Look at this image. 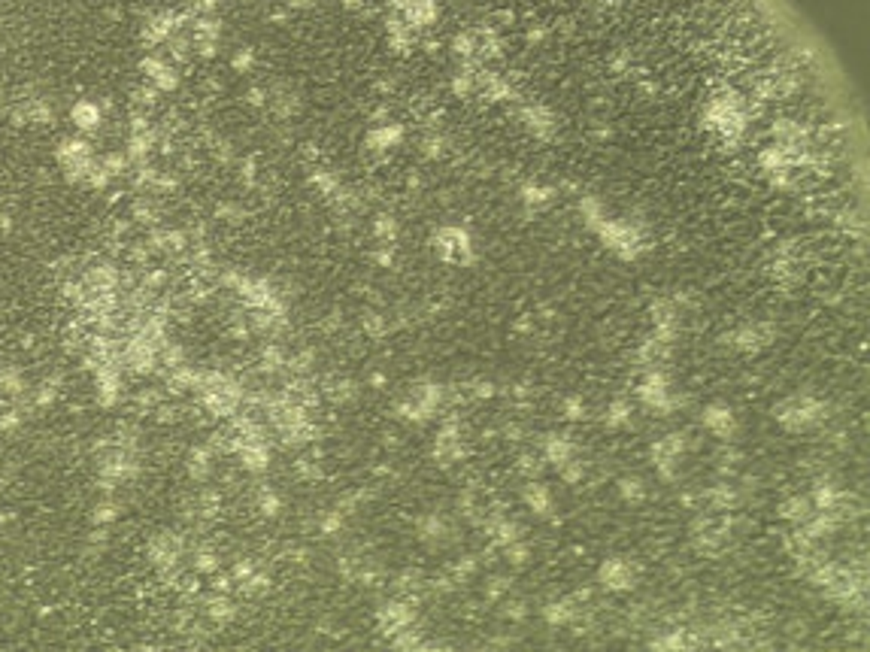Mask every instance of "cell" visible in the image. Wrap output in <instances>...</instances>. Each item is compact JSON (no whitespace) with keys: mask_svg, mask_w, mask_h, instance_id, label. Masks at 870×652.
I'll return each instance as SVG.
<instances>
[{"mask_svg":"<svg viewBox=\"0 0 870 652\" xmlns=\"http://www.w3.org/2000/svg\"><path fill=\"white\" fill-rule=\"evenodd\" d=\"M822 410H825V406L819 401H813V397H791V401H785L782 406H776L773 413L789 431H800V428L816 425V422L822 419Z\"/></svg>","mask_w":870,"mask_h":652,"instance_id":"obj_1","label":"cell"},{"mask_svg":"<svg viewBox=\"0 0 870 652\" xmlns=\"http://www.w3.org/2000/svg\"><path fill=\"white\" fill-rule=\"evenodd\" d=\"M434 246H437L443 261H470V237L461 231V228H443V231L434 237Z\"/></svg>","mask_w":870,"mask_h":652,"instance_id":"obj_2","label":"cell"},{"mask_svg":"<svg viewBox=\"0 0 870 652\" xmlns=\"http://www.w3.org/2000/svg\"><path fill=\"white\" fill-rule=\"evenodd\" d=\"M598 577L609 592H625V589L634 586V567L625 562V558H607V562L600 564Z\"/></svg>","mask_w":870,"mask_h":652,"instance_id":"obj_3","label":"cell"},{"mask_svg":"<svg viewBox=\"0 0 870 652\" xmlns=\"http://www.w3.org/2000/svg\"><path fill=\"white\" fill-rule=\"evenodd\" d=\"M416 619V610H413V601L409 604H401V601H392V604H383L379 610V625H383L385 634H398L403 628H409Z\"/></svg>","mask_w":870,"mask_h":652,"instance_id":"obj_4","label":"cell"},{"mask_svg":"<svg viewBox=\"0 0 870 652\" xmlns=\"http://www.w3.org/2000/svg\"><path fill=\"white\" fill-rule=\"evenodd\" d=\"M640 397L646 401V406H652V410H658V413H667L670 406H674L670 391H667V379H664L661 373H646L643 386H640Z\"/></svg>","mask_w":870,"mask_h":652,"instance_id":"obj_5","label":"cell"},{"mask_svg":"<svg viewBox=\"0 0 870 652\" xmlns=\"http://www.w3.org/2000/svg\"><path fill=\"white\" fill-rule=\"evenodd\" d=\"M704 428H707V431H713L716 437H722V440H728V437L734 434V428H737L734 413H731L728 406H719V404L707 406V410H704Z\"/></svg>","mask_w":870,"mask_h":652,"instance_id":"obj_6","label":"cell"},{"mask_svg":"<svg viewBox=\"0 0 870 652\" xmlns=\"http://www.w3.org/2000/svg\"><path fill=\"white\" fill-rule=\"evenodd\" d=\"M522 497H525V504L537 513V516H546L549 510H552V495H549V488L543 486V482H528L525 486V492H522Z\"/></svg>","mask_w":870,"mask_h":652,"instance_id":"obj_7","label":"cell"},{"mask_svg":"<svg viewBox=\"0 0 870 652\" xmlns=\"http://www.w3.org/2000/svg\"><path fill=\"white\" fill-rule=\"evenodd\" d=\"M543 449H546V458H549V462H552L555 467L567 464L570 458H574V443H570L567 437H558V434H549Z\"/></svg>","mask_w":870,"mask_h":652,"instance_id":"obj_8","label":"cell"},{"mask_svg":"<svg viewBox=\"0 0 870 652\" xmlns=\"http://www.w3.org/2000/svg\"><path fill=\"white\" fill-rule=\"evenodd\" d=\"M418 537H422L425 543H443V537H446V525H443V519L440 516H425L422 522H418Z\"/></svg>","mask_w":870,"mask_h":652,"instance_id":"obj_9","label":"cell"},{"mask_svg":"<svg viewBox=\"0 0 870 652\" xmlns=\"http://www.w3.org/2000/svg\"><path fill=\"white\" fill-rule=\"evenodd\" d=\"M401 137H403V128H401V125H388V128L373 130V134H370V146H373V149H392V146L401 143Z\"/></svg>","mask_w":870,"mask_h":652,"instance_id":"obj_10","label":"cell"},{"mask_svg":"<svg viewBox=\"0 0 870 652\" xmlns=\"http://www.w3.org/2000/svg\"><path fill=\"white\" fill-rule=\"evenodd\" d=\"M543 616H546L549 625H564V622H570V619L576 616V607L570 601H555V604H549V607L543 610Z\"/></svg>","mask_w":870,"mask_h":652,"instance_id":"obj_11","label":"cell"},{"mask_svg":"<svg viewBox=\"0 0 870 652\" xmlns=\"http://www.w3.org/2000/svg\"><path fill=\"white\" fill-rule=\"evenodd\" d=\"M782 516L791 519V522H804L813 516V504L810 497H791V501L782 504Z\"/></svg>","mask_w":870,"mask_h":652,"instance_id":"obj_12","label":"cell"},{"mask_svg":"<svg viewBox=\"0 0 870 652\" xmlns=\"http://www.w3.org/2000/svg\"><path fill=\"white\" fill-rule=\"evenodd\" d=\"M731 343H734L737 349H743V352H752V349H761L767 340L761 337V331H755V328H743V331H737L734 337H731Z\"/></svg>","mask_w":870,"mask_h":652,"instance_id":"obj_13","label":"cell"},{"mask_svg":"<svg viewBox=\"0 0 870 652\" xmlns=\"http://www.w3.org/2000/svg\"><path fill=\"white\" fill-rule=\"evenodd\" d=\"M619 492H622L625 501H643L646 486H643V480H637V477H625V480H619Z\"/></svg>","mask_w":870,"mask_h":652,"instance_id":"obj_14","label":"cell"},{"mask_svg":"<svg viewBox=\"0 0 870 652\" xmlns=\"http://www.w3.org/2000/svg\"><path fill=\"white\" fill-rule=\"evenodd\" d=\"M522 119L528 121V128H531V130H537V134H543V137L549 134V130H552V119H549L543 110H525V112H522Z\"/></svg>","mask_w":870,"mask_h":652,"instance_id":"obj_15","label":"cell"},{"mask_svg":"<svg viewBox=\"0 0 870 652\" xmlns=\"http://www.w3.org/2000/svg\"><path fill=\"white\" fill-rule=\"evenodd\" d=\"M628 422H631V406L625 401H616L613 406H609V413H607V425L619 428V425H628Z\"/></svg>","mask_w":870,"mask_h":652,"instance_id":"obj_16","label":"cell"},{"mask_svg":"<svg viewBox=\"0 0 870 652\" xmlns=\"http://www.w3.org/2000/svg\"><path fill=\"white\" fill-rule=\"evenodd\" d=\"M507 562H513V564H525L528 562V546H525L522 540H513V543H507Z\"/></svg>","mask_w":870,"mask_h":652,"instance_id":"obj_17","label":"cell"},{"mask_svg":"<svg viewBox=\"0 0 870 652\" xmlns=\"http://www.w3.org/2000/svg\"><path fill=\"white\" fill-rule=\"evenodd\" d=\"M518 471H522L528 480H534L540 471H543V464H540V458H534V455H522L518 458Z\"/></svg>","mask_w":870,"mask_h":652,"instance_id":"obj_18","label":"cell"},{"mask_svg":"<svg viewBox=\"0 0 870 652\" xmlns=\"http://www.w3.org/2000/svg\"><path fill=\"white\" fill-rule=\"evenodd\" d=\"M522 197H525L528 204L537 206V204L552 201V191H549V188H537V186H528V188H525V195H522Z\"/></svg>","mask_w":870,"mask_h":652,"instance_id":"obj_19","label":"cell"},{"mask_svg":"<svg viewBox=\"0 0 870 652\" xmlns=\"http://www.w3.org/2000/svg\"><path fill=\"white\" fill-rule=\"evenodd\" d=\"M564 416H567V419H574V422H576V419H583V416H585V404H583V397H567V401H564Z\"/></svg>","mask_w":870,"mask_h":652,"instance_id":"obj_20","label":"cell"},{"mask_svg":"<svg viewBox=\"0 0 870 652\" xmlns=\"http://www.w3.org/2000/svg\"><path fill=\"white\" fill-rule=\"evenodd\" d=\"M558 471H561V477L567 480V482H579V480H583V462H574V458H570L567 464H561Z\"/></svg>","mask_w":870,"mask_h":652,"instance_id":"obj_21","label":"cell"},{"mask_svg":"<svg viewBox=\"0 0 870 652\" xmlns=\"http://www.w3.org/2000/svg\"><path fill=\"white\" fill-rule=\"evenodd\" d=\"M507 589H509V582H507V580H503V577H494V580H488V586H485V595H488V597H492V601H494V597H500L503 592H507Z\"/></svg>","mask_w":870,"mask_h":652,"instance_id":"obj_22","label":"cell"},{"mask_svg":"<svg viewBox=\"0 0 870 652\" xmlns=\"http://www.w3.org/2000/svg\"><path fill=\"white\" fill-rule=\"evenodd\" d=\"M394 231H398V225H394V219H388V216H379V221H376V234L383 237V240H385V237H388V240H392V237H394Z\"/></svg>","mask_w":870,"mask_h":652,"instance_id":"obj_23","label":"cell"},{"mask_svg":"<svg viewBox=\"0 0 870 652\" xmlns=\"http://www.w3.org/2000/svg\"><path fill=\"white\" fill-rule=\"evenodd\" d=\"M452 571H455V577H458V580L470 577V573L476 571V558H461V562H458V564L452 567Z\"/></svg>","mask_w":870,"mask_h":652,"instance_id":"obj_24","label":"cell"},{"mask_svg":"<svg viewBox=\"0 0 870 652\" xmlns=\"http://www.w3.org/2000/svg\"><path fill=\"white\" fill-rule=\"evenodd\" d=\"M525 613H528V610H525L522 601H516V604H509V607H507V616H509V619H525Z\"/></svg>","mask_w":870,"mask_h":652,"instance_id":"obj_25","label":"cell"},{"mask_svg":"<svg viewBox=\"0 0 870 652\" xmlns=\"http://www.w3.org/2000/svg\"><path fill=\"white\" fill-rule=\"evenodd\" d=\"M425 152H428V155H440V140H434V137L425 140Z\"/></svg>","mask_w":870,"mask_h":652,"instance_id":"obj_26","label":"cell"},{"mask_svg":"<svg viewBox=\"0 0 870 652\" xmlns=\"http://www.w3.org/2000/svg\"><path fill=\"white\" fill-rule=\"evenodd\" d=\"M518 434H522V428H518V425H509V428H507V437H509V440H518Z\"/></svg>","mask_w":870,"mask_h":652,"instance_id":"obj_27","label":"cell"}]
</instances>
